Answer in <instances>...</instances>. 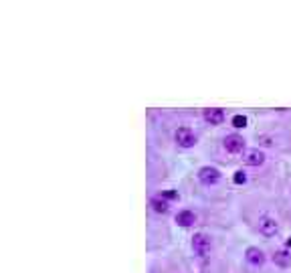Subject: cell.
I'll return each instance as SVG.
<instances>
[{
  "label": "cell",
  "instance_id": "15",
  "mask_svg": "<svg viewBox=\"0 0 291 273\" xmlns=\"http://www.w3.org/2000/svg\"><path fill=\"white\" fill-rule=\"evenodd\" d=\"M259 140H261V144H265V146H271V144H273V142H271V138H267V136H261Z\"/></svg>",
  "mask_w": 291,
  "mask_h": 273
},
{
  "label": "cell",
  "instance_id": "1",
  "mask_svg": "<svg viewBox=\"0 0 291 273\" xmlns=\"http://www.w3.org/2000/svg\"><path fill=\"white\" fill-rule=\"evenodd\" d=\"M192 249L198 257H207L213 249V239L207 235V233H196L192 237Z\"/></svg>",
  "mask_w": 291,
  "mask_h": 273
},
{
  "label": "cell",
  "instance_id": "16",
  "mask_svg": "<svg viewBox=\"0 0 291 273\" xmlns=\"http://www.w3.org/2000/svg\"><path fill=\"white\" fill-rule=\"evenodd\" d=\"M287 245H289V247H291V237H289V239H287Z\"/></svg>",
  "mask_w": 291,
  "mask_h": 273
},
{
  "label": "cell",
  "instance_id": "10",
  "mask_svg": "<svg viewBox=\"0 0 291 273\" xmlns=\"http://www.w3.org/2000/svg\"><path fill=\"white\" fill-rule=\"evenodd\" d=\"M176 223L180 227H192L196 223V215L192 210H180L178 215H176Z\"/></svg>",
  "mask_w": 291,
  "mask_h": 273
},
{
  "label": "cell",
  "instance_id": "13",
  "mask_svg": "<svg viewBox=\"0 0 291 273\" xmlns=\"http://www.w3.org/2000/svg\"><path fill=\"white\" fill-rule=\"evenodd\" d=\"M232 182H235V184H245V182H247V174H245V170H237L235 176H232Z\"/></svg>",
  "mask_w": 291,
  "mask_h": 273
},
{
  "label": "cell",
  "instance_id": "14",
  "mask_svg": "<svg viewBox=\"0 0 291 273\" xmlns=\"http://www.w3.org/2000/svg\"><path fill=\"white\" fill-rule=\"evenodd\" d=\"M160 196H162V198H178V192H174V190H164Z\"/></svg>",
  "mask_w": 291,
  "mask_h": 273
},
{
  "label": "cell",
  "instance_id": "6",
  "mask_svg": "<svg viewBox=\"0 0 291 273\" xmlns=\"http://www.w3.org/2000/svg\"><path fill=\"white\" fill-rule=\"evenodd\" d=\"M205 119L209 121L211 126H218V124H222L224 121V111L222 109H218V107H209V109H205Z\"/></svg>",
  "mask_w": 291,
  "mask_h": 273
},
{
  "label": "cell",
  "instance_id": "8",
  "mask_svg": "<svg viewBox=\"0 0 291 273\" xmlns=\"http://www.w3.org/2000/svg\"><path fill=\"white\" fill-rule=\"evenodd\" d=\"M265 162V154L261 152L259 148H255V150H249L247 154H245V164L247 166H261Z\"/></svg>",
  "mask_w": 291,
  "mask_h": 273
},
{
  "label": "cell",
  "instance_id": "12",
  "mask_svg": "<svg viewBox=\"0 0 291 273\" xmlns=\"http://www.w3.org/2000/svg\"><path fill=\"white\" fill-rule=\"evenodd\" d=\"M230 124L232 126H235V128H245L247 126V117L245 115H241V113H237V115H232V121H230Z\"/></svg>",
  "mask_w": 291,
  "mask_h": 273
},
{
  "label": "cell",
  "instance_id": "5",
  "mask_svg": "<svg viewBox=\"0 0 291 273\" xmlns=\"http://www.w3.org/2000/svg\"><path fill=\"white\" fill-rule=\"evenodd\" d=\"M222 146H224L226 152H230V154H239V152H243V148H245V140L239 134H230V136L224 138Z\"/></svg>",
  "mask_w": 291,
  "mask_h": 273
},
{
  "label": "cell",
  "instance_id": "11",
  "mask_svg": "<svg viewBox=\"0 0 291 273\" xmlns=\"http://www.w3.org/2000/svg\"><path fill=\"white\" fill-rule=\"evenodd\" d=\"M150 206L154 208V212H158V215H166L168 212V208H170V204L162 198V196H156V198H152L150 200Z\"/></svg>",
  "mask_w": 291,
  "mask_h": 273
},
{
  "label": "cell",
  "instance_id": "3",
  "mask_svg": "<svg viewBox=\"0 0 291 273\" xmlns=\"http://www.w3.org/2000/svg\"><path fill=\"white\" fill-rule=\"evenodd\" d=\"M198 180L202 182V184L213 186V184H217V182L220 180V172L215 166H202L198 170Z\"/></svg>",
  "mask_w": 291,
  "mask_h": 273
},
{
  "label": "cell",
  "instance_id": "7",
  "mask_svg": "<svg viewBox=\"0 0 291 273\" xmlns=\"http://www.w3.org/2000/svg\"><path fill=\"white\" fill-rule=\"evenodd\" d=\"M245 259L251 263V265H263L265 263V253L261 251L259 247H249L247 251H245Z\"/></svg>",
  "mask_w": 291,
  "mask_h": 273
},
{
  "label": "cell",
  "instance_id": "9",
  "mask_svg": "<svg viewBox=\"0 0 291 273\" xmlns=\"http://www.w3.org/2000/svg\"><path fill=\"white\" fill-rule=\"evenodd\" d=\"M273 263H275L277 267H283V269L291 267V253H289L287 249L275 251V253H273Z\"/></svg>",
  "mask_w": 291,
  "mask_h": 273
},
{
  "label": "cell",
  "instance_id": "4",
  "mask_svg": "<svg viewBox=\"0 0 291 273\" xmlns=\"http://www.w3.org/2000/svg\"><path fill=\"white\" fill-rule=\"evenodd\" d=\"M174 140H176V144L180 148H194L196 146V136L188 128H178L176 134H174Z\"/></svg>",
  "mask_w": 291,
  "mask_h": 273
},
{
  "label": "cell",
  "instance_id": "2",
  "mask_svg": "<svg viewBox=\"0 0 291 273\" xmlns=\"http://www.w3.org/2000/svg\"><path fill=\"white\" fill-rule=\"evenodd\" d=\"M277 231H279V223H277L275 217H271V215H263V217L259 219V233H261V235L273 237V235H277Z\"/></svg>",
  "mask_w": 291,
  "mask_h": 273
}]
</instances>
